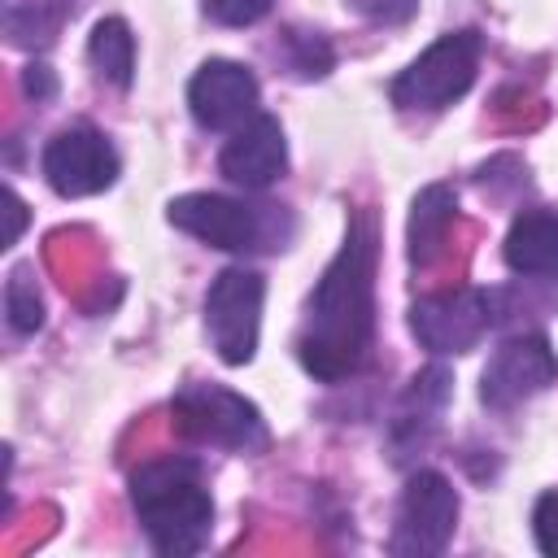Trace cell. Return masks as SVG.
Segmentation results:
<instances>
[{
  "label": "cell",
  "instance_id": "6da1fadb",
  "mask_svg": "<svg viewBox=\"0 0 558 558\" xmlns=\"http://www.w3.org/2000/svg\"><path fill=\"white\" fill-rule=\"evenodd\" d=\"M375 262H379V227L371 209L349 214V231L340 253L327 262L323 279L305 301V327L296 340L301 366L323 379L340 384L353 375L375 336Z\"/></svg>",
  "mask_w": 558,
  "mask_h": 558
},
{
  "label": "cell",
  "instance_id": "7a4b0ae2",
  "mask_svg": "<svg viewBox=\"0 0 558 558\" xmlns=\"http://www.w3.org/2000/svg\"><path fill=\"white\" fill-rule=\"evenodd\" d=\"M131 506L148 532V541L170 554H196L214 527V501L201 484V466L192 458H153L131 471Z\"/></svg>",
  "mask_w": 558,
  "mask_h": 558
},
{
  "label": "cell",
  "instance_id": "3957f363",
  "mask_svg": "<svg viewBox=\"0 0 558 558\" xmlns=\"http://www.w3.org/2000/svg\"><path fill=\"white\" fill-rule=\"evenodd\" d=\"M480 48H484L480 31H449V35H440L427 52H418L392 78V100L401 109H445V105H453L475 83Z\"/></svg>",
  "mask_w": 558,
  "mask_h": 558
},
{
  "label": "cell",
  "instance_id": "277c9868",
  "mask_svg": "<svg viewBox=\"0 0 558 558\" xmlns=\"http://www.w3.org/2000/svg\"><path fill=\"white\" fill-rule=\"evenodd\" d=\"M174 427L187 440L222 445V449H240V453L266 445L257 405L218 384H183L174 392Z\"/></svg>",
  "mask_w": 558,
  "mask_h": 558
},
{
  "label": "cell",
  "instance_id": "5b68a950",
  "mask_svg": "<svg viewBox=\"0 0 558 558\" xmlns=\"http://www.w3.org/2000/svg\"><path fill=\"white\" fill-rule=\"evenodd\" d=\"M262 296H266V283L257 270L227 266L222 275H214V283L205 292V327H209L214 353L227 366L253 362L257 327H262Z\"/></svg>",
  "mask_w": 558,
  "mask_h": 558
},
{
  "label": "cell",
  "instance_id": "8992f818",
  "mask_svg": "<svg viewBox=\"0 0 558 558\" xmlns=\"http://www.w3.org/2000/svg\"><path fill=\"white\" fill-rule=\"evenodd\" d=\"M458 523V493L440 471H414L401 506H397V527L388 549L401 558H432L449 545Z\"/></svg>",
  "mask_w": 558,
  "mask_h": 558
},
{
  "label": "cell",
  "instance_id": "52a82bcc",
  "mask_svg": "<svg viewBox=\"0 0 558 558\" xmlns=\"http://www.w3.org/2000/svg\"><path fill=\"white\" fill-rule=\"evenodd\" d=\"M39 170L57 196H96L118 179V153L92 126H65L44 144Z\"/></svg>",
  "mask_w": 558,
  "mask_h": 558
},
{
  "label": "cell",
  "instance_id": "ba28073f",
  "mask_svg": "<svg viewBox=\"0 0 558 558\" xmlns=\"http://www.w3.org/2000/svg\"><path fill=\"white\" fill-rule=\"evenodd\" d=\"M166 218L205 240L209 248H227V253H248V248H270L266 244V222L253 205L244 201H231V196H218V192H187V196H174Z\"/></svg>",
  "mask_w": 558,
  "mask_h": 558
},
{
  "label": "cell",
  "instance_id": "9c48e42d",
  "mask_svg": "<svg viewBox=\"0 0 558 558\" xmlns=\"http://www.w3.org/2000/svg\"><path fill=\"white\" fill-rule=\"evenodd\" d=\"M558 379V357L545 336H514L506 340L480 379V397L488 410H514L519 401L545 392Z\"/></svg>",
  "mask_w": 558,
  "mask_h": 558
},
{
  "label": "cell",
  "instance_id": "30bf717a",
  "mask_svg": "<svg viewBox=\"0 0 558 558\" xmlns=\"http://www.w3.org/2000/svg\"><path fill=\"white\" fill-rule=\"evenodd\" d=\"M493 310L488 296L475 288H453V292H436L410 305V331L423 340V349L432 353H466L480 344V336L488 331Z\"/></svg>",
  "mask_w": 558,
  "mask_h": 558
},
{
  "label": "cell",
  "instance_id": "8fae6325",
  "mask_svg": "<svg viewBox=\"0 0 558 558\" xmlns=\"http://www.w3.org/2000/svg\"><path fill=\"white\" fill-rule=\"evenodd\" d=\"M187 105L192 118L209 131H227V126H244L257 113V78L248 65L240 61H205L192 83H187Z\"/></svg>",
  "mask_w": 558,
  "mask_h": 558
},
{
  "label": "cell",
  "instance_id": "7c38bea8",
  "mask_svg": "<svg viewBox=\"0 0 558 558\" xmlns=\"http://www.w3.org/2000/svg\"><path fill=\"white\" fill-rule=\"evenodd\" d=\"M283 166H288V144H283V126L270 113H253L244 126H235V135L218 157L222 179H231L244 192L270 187L283 174Z\"/></svg>",
  "mask_w": 558,
  "mask_h": 558
},
{
  "label": "cell",
  "instance_id": "4fadbf2b",
  "mask_svg": "<svg viewBox=\"0 0 558 558\" xmlns=\"http://www.w3.org/2000/svg\"><path fill=\"white\" fill-rule=\"evenodd\" d=\"M501 257L514 275H558V214L523 209L506 231Z\"/></svg>",
  "mask_w": 558,
  "mask_h": 558
},
{
  "label": "cell",
  "instance_id": "5bb4252c",
  "mask_svg": "<svg viewBox=\"0 0 558 558\" xmlns=\"http://www.w3.org/2000/svg\"><path fill=\"white\" fill-rule=\"evenodd\" d=\"M453 218H458V196L449 183H432L414 196V209H410V262L414 266L436 262Z\"/></svg>",
  "mask_w": 558,
  "mask_h": 558
},
{
  "label": "cell",
  "instance_id": "9a60e30c",
  "mask_svg": "<svg viewBox=\"0 0 558 558\" xmlns=\"http://www.w3.org/2000/svg\"><path fill=\"white\" fill-rule=\"evenodd\" d=\"M87 57L96 65V74L113 87H126L135 74V35L126 31L122 17H100L92 39H87Z\"/></svg>",
  "mask_w": 558,
  "mask_h": 558
},
{
  "label": "cell",
  "instance_id": "2e32d148",
  "mask_svg": "<svg viewBox=\"0 0 558 558\" xmlns=\"http://www.w3.org/2000/svg\"><path fill=\"white\" fill-rule=\"evenodd\" d=\"M445 401H449V375L440 366H427L423 375H414V384L405 392V405L397 410L392 436L397 440H414V423L418 427H436V414L445 410Z\"/></svg>",
  "mask_w": 558,
  "mask_h": 558
},
{
  "label": "cell",
  "instance_id": "e0dca14e",
  "mask_svg": "<svg viewBox=\"0 0 558 558\" xmlns=\"http://www.w3.org/2000/svg\"><path fill=\"white\" fill-rule=\"evenodd\" d=\"M4 314H9V327L17 336H31L44 327V296L31 279V266H17L4 283Z\"/></svg>",
  "mask_w": 558,
  "mask_h": 558
},
{
  "label": "cell",
  "instance_id": "ac0fdd59",
  "mask_svg": "<svg viewBox=\"0 0 558 558\" xmlns=\"http://www.w3.org/2000/svg\"><path fill=\"white\" fill-rule=\"evenodd\" d=\"M283 57L301 78H323L331 70V44L318 31H288L283 35Z\"/></svg>",
  "mask_w": 558,
  "mask_h": 558
},
{
  "label": "cell",
  "instance_id": "d6986e66",
  "mask_svg": "<svg viewBox=\"0 0 558 558\" xmlns=\"http://www.w3.org/2000/svg\"><path fill=\"white\" fill-rule=\"evenodd\" d=\"M353 13H362L366 22H379V26H401L418 13V0H344Z\"/></svg>",
  "mask_w": 558,
  "mask_h": 558
},
{
  "label": "cell",
  "instance_id": "ffe728a7",
  "mask_svg": "<svg viewBox=\"0 0 558 558\" xmlns=\"http://www.w3.org/2000/svg\"><path fill=\"white\" fill-rule=\"evenodd\" d=\"M270 0H205V13L222 26H253L257 17H266Z\"/></svg>",
  "mask_w": 558,
  "mask_h": 558
},
{
  "label": "cell",
  "instance_id": "44dd1931",
  "mask_svg": "<svg viewBox=\"0 0 558 558\" xmlns=\"http://www.w3.org/2000/svg\"><path fill=\"white\" fill-rule=\"evenodd\" d=\"M532 532H536V545L545 554L558 558V493H545L532 510Z\"/></svg>",
  "mask_w": 558,
  "mask_h": 558
},
{
  "label": "cell",
  "instance_id": "7402d4cb",
  "mask_svg": "<svg viewBox=\"0 0 558 558\" xmlns=\"http://www.w3.org/2000/svg\"><path fill=\"white\" fill-rule=\"evenodd\" d=\"M22 87H26V96H35V100H48L52 92H57V78H52V70L48 65H26V74H22Z\"/></svg>",
  "mask_w": 558,
  "mask_h": 558
},
{
  "label": "cell",
  "instance_id": "603a6c76",
  "mask_svg": "<svg viewBox=\"0 0 558 558\" xmlns=\"http://www.w3.org/2000/svg\"><path fill=\"white\" fill-rule=\"evenodd\" d=\"M4 201H9V235H4V244H17V235H22V227H26V205H22V196L9 187L4 192Z\"/></svg>",
  "mask_w": 558,
  "mask_h": 558
}]
</instances>
